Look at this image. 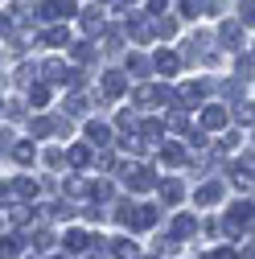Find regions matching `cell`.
Returning a JSON list of instances; mask_svg holds the SVG:
<instances>
[{"instance_id": "cell-43", "label": "cell", "mask_w": 255, "mask_h": 259, "mask_svg": "<svg viewBox=\"0 0 255 259\" xmlns=\"http://www.w3.org/2000/svg\"><path fill=\"white\" fill-rule=\"evenodd\" d=\"M210 259H235V251H227V247H222V251H214Z\"/></svg>"}, {"instance_id": "cell-15", "label": "cell", "mask_w": 255, "mask_h": 259, "mask_svg": "<svg viewBox=\"0 0 255 259\" xmlns=\"http://www.w3.org/2000/svg\"><path fill=\"white\" fill-rule=\"evenodd\" d=\"M91 247V235L87 231H66V251L70 255H78V251H87Z\"/></svg>"}, {"instance_id": "cell-25", "label": "cell", "mask_w": 255, "mask_h": 259, "mask_svg": "<svg viewBox=\"0 0 255 259\" xmlns=\"http://www.w3.org/2000/svg\"><path fill=\"white\" fill-rule=\"evenodd\" d=\"M37 181H29V177H17V185H13V193H21V198H37Z\"/></svg>"}, {"instance_id": "cell-40", "label": "cell", "mask_w": 255, "mask_h": 259, "mask_svg": "<svg viewBox=\"0 0 255 259\" xmlns=\"http://www.w3.org/2000/svg\"><path fill=\"white\" fill-rule=\"evenodd\" d=\"M33 239H37V243H33V247H50V243H54V235H50V231H37V235H33Z\"/></svg>"}, {"instance_id": "cell-12", "label": "cell", "mask_w": 255, "mask_h": 259, "mask_svg": "<svg viewBox=\"0 0 255 259\" xmlns=\"http://www.w3.org/2000/svg\"><path fill=\"white\" fill-rule=\"evenodd\" d=\"M128 33H132L136 41H148V37H152V25H148L140 13H132V17H128Z\"/></svg>"}, {"instance_id": "cell-35", "label": "cell", "mask_w": 255, "mask_h": 259, "mask_svg": "<svg viewBox=\"0 0 255 259\" xmlns=\"http://www.w3.org/2000/svg\"><path fill=\"white\" fill-rule=\"evenodd\" d=\"M115 123L123 127V132H132V127H136V115H132V111H119V115H115Z\"/></svg>"}, {"instance_id": "cell-2", "label": "cell", "mask_w": 255, "mask_h": 259, "mask_svg": "<svg viewBox=\"0 0 255 259\" xmlns=\"http://www.w3.org/2000/svg\"><path fill=\"white\" fill-rule=\"evenodd\" d=\"M37 74H46V87H50V82H54V87H82V74H78V70H70L66 62H58V58L41 62Z\"/></svg>"}, {"instance_id": "cell-24", "label": "cell", "mask_w": 255, "mask_h": 259, "mask_svg": "<svg viewBox=\"0 0 255 259\" xmlns=\"http://www.w3.org/2000/svg\"><path fill=\"white\" fill-rule=\"evenodd\" d=\"M41 41H46V46H70V33H66V29H46Z\"/></svg>"}, {"instance_id": "cell-38", "label": "cell", "mask_w": 255, "mask_h": 259, "mask_svg": "<svg viewBox=\"0 0 255 259\" xmlns=\"http://www.w3.org/2000/svg\"><path fill=\"white\" fill-rule=\"evenodd\" d=\"M91 193H95V198H103V202H107V198H111V185H107V181H99V185H91Z\"/></svg>"}, {"instance_id": "cell-39", "label": "cell", "mask_w": 255, "mask_h": 259, "mask_svg": "<svg viewBox=\"0 0 255 259\" xmlns=\"http://www.w3.org/2000/svg\"><path fill=\"white\" fill-rule=\"evenodd\" d=\"M202 13H206L202 5H181V17H202Z\"/></svg>"}, {"instance_id": "cell-19", "label": "cell", "mask_w": 255, "mask_h": 259, "mask_svg": "<svg viewBox=\"0 0 255 259\" xmlns=\"http://www.w3.org/2000/svg\"><path fill=\"white\" fill-rule=\"evenodd\" d=\"M140 132H144L148 144H156V140L165 136V123H161V119H144V123H140Z\"/></svg>"}, {"instance_id": "cell-33", "label": "cell", "mask_w": 255, "mask_h": 259, "mask_svg": "<svg viewBox=\"0 0 255 259\" xmlns=\"http://www.w3.org/2000/svg\"><path fill=\"white\" fill-rule=\"evenodd\" d=\"M103 50H107V54H119V50H123V37L115 33V29H111V33H107V46H103Z\"/></svg>"}, {"instance_id": "cell-9", "label": "cell", "mask_w": 255, "mask_h": 259, "mask_svg": "<svg viewBox=\"0 0 255 259\" xmlns=\"http://www.w3.org/2000/svg\"><path fill=\"white\" fill-rule=\"evenodd\" d=\"M37 13H41V21H70L78 9H74V5H41Z\"/></svg>"}, {"instance_id": "cell-23", "label": "cell", "mask_w": 255, "mask_h": 259, "mask_svg": "<svg viewBox=\"0 0 255 259\" xmlns=\"http://www.w3.org/2000/svg\"><path fill=\"white\" fill-rule=\"evenodd\" d=\"M161 198H165V206H177L181 202V185L177 181H161Z\"/></svg>"}, {"instance_id": "cell-5", "label": "cell", "mask_w": 255, "mask_h": 259, "mask_svg": "<svg viewBox=\"0 0 255 259\" xmlns=\"http://www.w3.org/2000/svg\"><path fill=\"white\" fill-rule=\"evenodd\" d=\"M194 202H198V206H214V202H222V181H206V185H198Z\"/></svg>"}, {"instance_id": "cell-27", "label": "cell", "mask_w": 255, "mask_h": 259, "mask_svg": "<svg viewBox=\"0 0 255 259\" xmlns=\"http://www.w3.org/2000/svg\"><path fill=\"white\" fill-rule=\"evenodd\" d=\"M50 132H54V119H50V115H37V119H33V136L41 140V136H50Z\"/></svg>"}, {"instance_id": "cell-42", "label": "cell", "mask_w": 255, "mask_h": 259, "mask_svg": "<svg viewBox=\"0 0 255 259\" xmlns=\"http://www.w3.org/2000/svg\"><path fill=\"white\" fill-rule=\"evenodd\" d=\"M5 202H13V189H9V185H0V206H5Z\"/></svg>"}, {"instance_id": "cell-28", "label": "cell", "mask_w": 255, "mask_h": 259, "mask_svg": "<svg viewBox=\"0 0 255 259\" xmlns=\"http://www.w3.org/2000/svg\"><path fill=\"white\" fill-rule=\"evenodd\" d=\"M87 111V99L82 95H66V115H82Z\"/></svg>"}, {"instance_id": "cell-31", "label": "cell", "mask_w": 255, "mask_h": 259, "mask_svg": "<svg viewBox=\"0 0 255 259\" xmlns=\"http://www.w3.org/2000/svg\"><path fill=\"white\" fill-rule=\"evenodd\" d=\"M74 62H95V46L91 41H78L74 46Z\"/></svg>"}, {"instance_id": "cell-13", "label": "cell", "mask_w": 255, "mask_h": 259, "mask_svg": "<svg viewBox=\"0 0 255 259\" xmlns=\"http://www.w3.org/2000/svg\"><path fill=\"white\" fill-rule=\"evenodd\" d=\"M251 218H255V206H251V202H235L231 214H227V222H235V226H243V222H251Z\"/></svg>"}, {"instance_id": "cell-41", "label": "cell", "mask_w": 255, "mask_h": 259, "mask_svg": "<svg viewBox=\"0 0 255 259\" xmlns=\"http://www.w3.org/2000/svg\"><path fill=\"white\" fill-rule=\"evenodd\" d=\"M239 119H243V123H251V119H255V107H251V103H243V107H239Z\"/></svg>"}, {"instance_id": "cell-30", "label": "cell", "mask_w": 255, "mask_h": 259, "mask_svg": "<svg viewBox=\"0 0 255 259\" xmlns=\"http://www.w3.org/2000/svg\"><path fill=\"white\" fill-rule=\"evenodd\" d=\"M128 70H132V74H148L152 66H148V58H140V54H132V58H128Z\"/></svg>"}, {"instance_id": "cell-37", "label": "cell", "mask_w": 255, "mask_h": 259, "mask_svg": "<svg viewBox=\"0 0 255 259\" xmlns=\"http://www.w3.org/2000/svg\"><path fill=\"white\" fill-rule=\"evenodd\" d=\"M173 251H177V243H173V239H161V243H156V255H161V259H165V255H173Z\"/></svg>"}, {"instance_id": "cell-7", "label": "cell", "mask_w": 255, "mask_h": 259, "mask_svg": "<svg viewBox=\"0 0 255 259\" xmlns=\"http://www.w3.org/2000/svg\"><path fill=\"white\" fill-rule=\"evenodd\" d=\"M123 91H128V78H123L119 70H107V74H103V95H107V99H119Z\"/></svg>"}, {"instance_id": "cell-36", "label": "cell", "mask_w": 255, "mask_h": 259, "mask_svg": "<svg viewBox=\"0 0 255 259\" xmlns=\"http://www.w3.org/2000/svg\"><path fill=\"white\" fill-rule=\"evenodd\" d=\"M62 160H66V152H58V148H50V152H46V165H50V169H58Z\"/></svg>"}, {"instance_id": "cell-44", "label": "cell", "mask_w": 255, "mask_h": 259, "mask_svg": "<svg viewBox=\"0 0 255 259\" xmlns=\"http://www.w3.org/2000/svg\"><path fill=\"white\" fill-rule=\"evenodd\" d=\"M58 259H62V255H58Z\"/></svg>"}, {"instance_id": "cell-8", "label": "cell", "mask_w": 255, "mask_h": 259, "mask_svg": "<svg viewBox=\"0 0 255 259\" xmlns=\"http://www.w3.org/2000/svg\"><path fill=\"white\" fill-rule=\"evenodd\" d=\"M87 140L99 144V148H107V144H111V127L99 123V119H91V123H87Z\"/></svg>"}, {"instance_id": "cell-29", "label": "cell", "mask_w": 255, "mask_h": 259, "mask_svg": "<svg viewBox=\"0 0 255 259\" xmlns=\"http://www.w3.org/2000/svg\"><path fill=\"white\" fill-rule=\"evenodd\" d=\"M202 95H206V87H194V82H189V87H181V103H198Z\"/></svg>"}, {"instance_id": "cell-10", "label": "cell", "mask_w": 255, "mask_h": 259, "mask_svg": "<svg viewBox=\"0 0 255 259\" xmlns=\"http://www.w3.org/2000/svg\"><path fill=\"white\" fill-rule=\"evenodd\" d=\"M202 127H210V132L227 127V107H202Z\"/></svg>"}, {"instance_id": "cell-17", "label": "cell", "mask_w": 255, "mask_h": 259, "mask_svg": "<svg viewBox=\"0 0 255 259\" xmlns=\"http://www.w3.org/2000/svg\"><path fill=\"white\" fill-rule=\"evenodd\" d=\"M194 231H198V222L189 218V214H181V218L173 222V243H177V239H189V235H194Z\"/></svg>"}, {"instance_id": "cell-32", "label": "cell", "mask_w": 255, "mask_h": 259, "mask_svg": "<svg viewBox=\"0 0 255 259\" xmlns=\"http://www.w3.org/2000/svg\"><path fill=\"white\" fill-rule=\"evenodd\" d=\"M239 21H243V25H255V0H247V5H239Z\"/></svg>"}, {"instance_id": "cell-4", "label": "cell", "mask_w": 255, "mask_h": 259, "mask_svg": "<svg viewBox=\"0 0 255 259\" xmlns=\"http://www.w3.org/2000/svg\"><path fill=\"white\" fill-rule=\"evenodd\" d=\"M218 41L227 46V50H243V29H239L235 21H222V25H218Z\"/></svg>"}, {"instance_id": "cell-3", "label": "cell", "mask_w": 255, "mask_h": 259, "mask_svg": "<svg viewBox=\"0 0 255 259\" xmlns=\"http://www.w3.org/2000/svg\"><path fill=\"white\" fill-rule=\"evenodd\" d=\"M123 181H128V189L144 193V189H152V185H156V173H152V169H144V165H136V169H123Z\"/></svg>"}, {"instance_id": "cell-6", "label": "cell", "mask_w": 255, "mask_h": 259, "mask_svg": "<svg viewBox=\"0 0 255 259\" xmlns=\"http://www.w3.org/2000/svg\"><path fill=\"white\" fill-rule=\"evenodd\" d=\"M152 66H156V70H161L165 78H173V74L181 70V58H177V54H169V50H161V54H156V58H152Z\"/></svg>"}, {"instance_id": "cell-1", "label": "cell", "mask_w": 255, "mask_h": 259, "mask_svg": "<svg viewBox=\"0 0 255 259\" xmlns=\"http://www.w3.org/2000/svg\"><path fill=\"white\" fill-rule=\"evenodd\" d=\"M115 218L128 226V231H148V226H156V210L152 206H132V202H119Z\"/></svg>"}, {"instance_id": "cell-34", "label": "cell", "mask_w": 255, "mask_h": 259, "mask_svg": "<svg viewBox=\"0 0 255 259\" xmlns=\"http://www.w3.org/2000/svg\"><path fill=\"white\" fill-rule=\"evenodd\" d=\"M66 193H91V185H87L82 177H70V181H66Z\"/></svg>"}, {"instance_id": "cell-16", "label": "cell", "mask_w": 255, "mask_h": 259, "mask_svg": "<svg viewBox=\"0 0 255 259\" xmlns=\"http://www.w3.org/2000/svg\"><path fill=\"white\" fill-rule=\"evenodd\" d=\"M0 259H21V239L17 235H0Z\"/></svg>"}, {"instance_id": "cell-26", "label": "cell", "mask_w": 255, "mask_h": 259, "mask_svg": "<svg viewBox=\"0 0 255 259\" xmlns=\"http://www.w3.org/2000/svg\"><path fill=\"white\" fill-rule=\"evenodd\" d=\"M152 17H156V33H161V37H173L177 33V21L173 17H161V13H152Z\"/></svg>"}, {"instance_id": "cell-20", "label": "cell", "mask_w": 255, "mask_h": 259, "mask_svg": "<svg viewBox=\"0 0 255 259\" xmlns=\"http://www.w3.org/2000/svg\"><path fill=\"white\" fill-rule=\"evenodd\" d=\"M46 103H50V87L33 82V87H29V107H46Z\"/></svg>"}, {"instance_id": "cell-14", "label": "cell", "mask_w": 255, "mask_h": 259, "mask_svg": "<svg viewBox=\"0 0 255 259\" xmlns=\"http://www.w3.org/2000/svg\"><path fill=\"white\" fill-rule=\"evenodd\" d=\"M33 156H37L33 140H21V144H13V160H17V165H33Z\"/></svg>"}, {"instance_id": "cell-18", "label": "cell", "mask_w": 255, "mask_h": 259, "mask_svg": "<svg viewBox=\"0 0 255 259\" xmlns=\"http://www.w3.org/2000/svg\"><path fill=\"white\" fill-rule=\"evenodd\" d=\"M107 255H115V259H136V243H128V239H115V243L107 247Z\"/></svg>"}, {"instance_id": "cell-21", "label": "cell", "mask_w": 255, "mask_h": 259, "mask_svg": "<svg viewBox=\"0 0 255 259\" xmlns=\"http://www.w3.org/2000/svg\"><path fill=\"white\" fill-rule=\"evenodd\" d=\"M82 29H87V33H99V29H103V13L99 9H82Z\"/></svg>"}, {"instance_id": "cell-22", "label": "cell", "mask_w": 255, "mask_h": 259, "mask_svg": "<svg viewBox=\"0 0 255 259\" xmlns=\"http://www.w3.org/2000/svg\"><path fill=\"white\" fill-rule=\"evenodd\" d=\"M161 160H165V165H185V148L181 144H165L161 148Z\"/></svg>"}, {"instance_id": "cell-11", "label": "cell", "mask_w": 255, "mask_h": 259, "mask_svg": "<svg viewBox=\"0 0 255 259\" xmlns=\"http://www.w3.org/2000/svg\"><path fill=\"white\" fill-rule=\"evenodd\" d=\"M66 160H70L74 169H87L91 160H95V152H91L87 144H70V148H66Z\"/></svg>"}]
</instances>
